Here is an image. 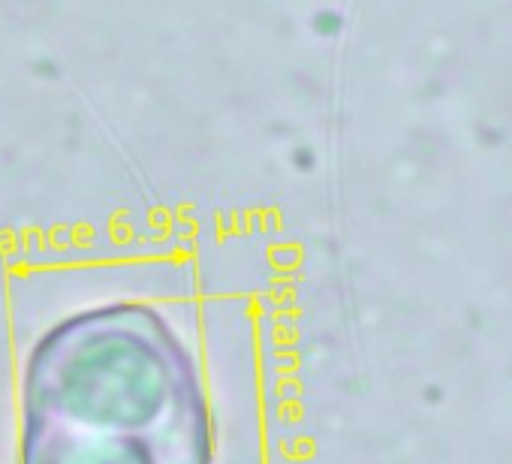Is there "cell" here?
<instances>
[{
	"label": "cell",
	"mask_w": 512,
	"mask_h": 464,
	"mask_svg": "<svg viewBox=\"0 0 512 464\" xmlns=\"http://www.w3.org/2000/svg\"><path fill=\"white\" fill-rule=\"evenodd\" d=\"M202 368L172 320L133 299L49 326L19 380V464H214Z\"/></svg>",
	"instance_id": "6da1fadb"
}]
</instances>
